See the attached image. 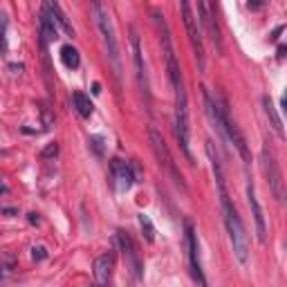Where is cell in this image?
I'll return each instance as SVG.
<instances>
[{
    "mask_svg": "<svg viewBox=\"0 0 287 287\" xmlns=\"http://www.w3.org/2000/svg\"><path fill=\"white\" fill-rule=\"evenodd\" d=\"M92 12L97 16V25H99V32L103 36V43H106L108 56H110L112 65H115V74L119 79V74H121V61H119V43H117V36H115L110 14H108V9L101 2H92Z\"/></svg>",
    "mask_w": 287,
    "mask_h": 287,
    "instance_id": "1",
    "label": "cell"
},
{
    "mask_svg": "<svg viewBox=\"0 0 287 287\" xmlns=\"http://www.w3.org/2000/svg\"><path fill=\"white\" fill-rule=\"evenodd\" d=\"M151 144H152V151H155V157H157L159 166L164 169V173L170 177V180L175 182V186H180L182 191H186V184H184V177H182V173L177 170L175 162H173V155H170L169 146H166L164 137L159 135L157 128H151Z\"/></svg>",
    "mask_w": 287,
    "mask_h": 287,
    "instance_id": "2",
    "label": "cell"
},
{
    "mask_svg": "<svg viewBox=\"0 0 287 287\" xmlns=\"http://www.w3.org/2000/svg\"><path fill=\"white\" fill-rule=\"evenodd\" d=\"M175 135L180 139V146L188 162L193 164V155L188 148V103H186V90H175Z\"/></svg>",
    "mask_w": 287,
    "mask_h": 287,
    "instance_id": "3",
    "label": "cell"
},
{
    "mask_svg": "<svg viewBox=\"0 0 287 287\" xmlns=\"http://www.w3.org/2000/svg\"><path fill=\"white\" fill-rule=\"evenodd\" d=\"M263 169H265V175H267V182H270V188H271V193H274V198L278 200V202H283V198H285L283 173H281V166H278V162H276V157H274V152L267 146L263 148Z\"/></svg>",
    "mask_w": 287,
    "mask_h": 287,
    "instance_id": "4",
    "label": "cell"
},
{
    "mask_svg": "<svg viewBox=\"0 0 287 287\" xmlns=\"http://www.w3.org/2000/svg\"><path fill=\"white\" fill-rule=\"evenodd\" d=\"M182 16H184V25H186V32H188V38H191V45L195 50V56H198V63L200 68H204V45H202V32L198 27V20L193 16V9L188 2H182Z\"/></svg>",
    "mask_w": 287,
    "mask_h": 287,
    "instance_id": "5",
    "label": "cell"
},
{
    "mask_svg": "<svg viewBox=\"0 0 287 287\" xmlns=\"http://www.w3.org/2000/svg\"><path fill=\"white\" fill-rule=\"evenodd\" d=\"M117 240H119V247H121V256L126 260V267L130 270V274L135 276V281L141 278V260H139V253L135 249V242L130 238L126 231H117Z\"/></svg>",
    "mask_w": 287,
    "mask_h": 287,
    "instance_id": "6",
    "label": "cell"
},
{
    "mask_svg": "<svg viewBox=\"0 0 287 287\" xmlns=\"http://www.w3.org/2000/svg\"><path fill=\"white\" fill-rule=\"evenodd\" d=\"M186 245H188V263H191V274H193L198 287H209L206 278L202 274L200 267V253H198V238H195V229L191 227V222H186Z\"/></svg>",
    "mask_w": 287,
    "mask_h": 287,
    "instance_id": "7",
    "label": "cell"
},
{
    "mask_svg": "<svg viewBox=\"0 0 287 287\" xmlns=\"http://www.w3.org/2000/svg\"><path fill=\"white\" fill-rule=\"evenodd\" d=\"M247 198H249V209H252V216H253V222H256V236L258 240L265 242L267 240V227H265V216H263V209L258 204V198H256V188L253 184L249 182L247 186Z\"/></svg>",
    "mask_w": 287,
    "mask_h": 287,
    "instance_id": "8",
    "label": "cell"
},
{
    "mask_svg": "<svg viewBox=\"0 0 287 287\" xmlns=\"http://www.w3.org/2000/svg\"><path fill=\"white\" fill-rule=\"evenodd\" d=\"M38 23H41V36H43V45L47 43H52L59 38V30H56V20H54L52 12H50V5H43V12H41V18H38Z\"/></svg>",
    "mask_w": 287,
    "mask_h": 287,
    "instance_id": "9",
    "label": "cell"
},
{
    "mask_svg": "<svg viewBox=\"0 0 287 287\" xmlns=\"http://www.w3.org/2000/svg\"><path fill=\"white\" fill-rule=\"evenodd\" d=\"M110 276H112V256L110 253H103L94 260V281L99 287H106L110 283Z\"/></svg>",
    "mask_w": 287,
    "mask_h": 287,
    "instance_id": "10",
    "label": "cell"
},
{
    "mask_svg": "<svg viewBox=\"0 0 287 287\" xmlns=\"http://www.w3.org/2000/svg\"><path fill=\"white\" fill-rule=\"evenodd\" d=\"M112 173H115V177H117L119 188H121V191H128V188L135 184L133 169H130L126 162H121V159H112Z\"/></svg>",
    "mask_w": 287,
    "mask_h": 287,
    "instance_id": "11",
    "label": "cell"
},
{
    "mask_svg": "<svg viewBox=\"0 0 287 287\" xmlns=\"http://www.w3.org/2000/svg\"><path fill=\"white\" fill-rule=\"evenodd\" d=\"M133 59H135V68H137V76H139V85L144 88V92H148V83H146V70H144V61H141V47H139V38L133 32Z\"/></svg>",
    "mask_w": 287,
    "mask_h": 287,
    "instance_id": "12",
    "label": "cell"
},
{
    "mask_svg": "<svg viewBox=\"0 0 287 287\" xmlns=\"http://www.w3.org/2000/svg\"><path fill=\"white\" fill-rule=\"evenodd\" d=\"M263 108H265V115L270 117L271 128L276 130V135H278V137H285V133H283V121H281V117H278V112H276L274 103H271V99L267 97V94L263 97Z\"/></svg>",
    "mask_w": 287,
    "mask_h": 287,
    "instance_id": "13",
    "label": "cell"
},
{
    "mask_svg": "<svg viewBox=\"0 0 287 287\" xmlns=\"http://www.w3.org/2000/svg\"><path fill=\"white\" fill-rule=\"evenodd\" d=\"M72 103H74L76 112H79L81 117H90V115H92V110H94L90 97H85L83 92H74V94H72Z\"/></svg>",
    "mask_w": 287,
    "mask_h": 287,
    "instance_id": "14",
    "label": "cell"
},
{
    "mask_svg": "<svg viewBox=\"0 0 287 287\" xmlns=\"http://www.w3.org/2000/svg\"><path fill=\"white\" fill-rule=\"evenodd\" d=\"M61 59H63L65 68H70V70H76L79 65H81V56H79V50L72 45H63L61 47Z\"/></svg>",
    "mask_w": 287,
    "mask_h": 287,
    "instance_id": "15",
    "label": "cell"
},
{
    "mask_svg": "<svg viewBox=\"0 0 287 287\" xmlns=\"http://www.w3.org/2000/svg\"><path fill=\"white\" fill-rule=\"evenodd\" d=\"M47 5H50V12H52L54 20H56V23H59L61 27H63V32H65V34H68V36H74V30H72L70 20H68V18H65L63 9H61V7L56 5V2H47Z\"/></svg>",
    "mask_w": 287,
    "mask_h": 287,
    "instance_id": "16",
    "label": "cell"
},
{
    "mask_svg": "<svg viewBox=\"0 0 287 287\" xmlns=\"http://www.w3.org/2000/svg\"><path fill=\"white\" fill-rule=\"evenodd\" d=\"M139 227H141V231H144V238H146L148 242L155 240V227H152L151 218L141 213V216H139Z\"/></svg>",
    "mask_w": 287,
    "mask_h": 287,
    "instance_id": "17",
    "label": "cell"
},
{
    "mask_svg": "<svg viewBox=\"0 0 287 287\" xmlns=\"http://www.w3.org/2000/svg\"><path fill=\"white\" fill-rule=\"evenodd\" d=\"M59 155V144L54 141V144H47L45 148H43V152H41V157L43 159H50V157H56Z\"/></svg>",
    "mask_w": 287,
    "mask_h": 287,
    "instance_id": "18",
    "label": "cell"
},
{
    "mask_svg": "<svg viewBox=\"0 0 287 287\" xmlns=\"http://www.w3.org/2000/svg\"><path fill=\"white\" fill-rule=\"evenodd\" d=\"M2 20H0V52L5 54L7 52V36H5V30H7V20L5 16H0Z\"/></svg>",
    "mask_w": 287,
    "mask_h": 287,
    "instance_id": "19",
    "label": "cell"
},
{
    "mask_svg": "<svg viewBox=\"0 0 287 287\" xmlns=\"http://www.w3.org/2000/svg\"><path fill=\"white\" fill-rule=\"evenodd\" d=\"M32 258H34V260H43V258H47L45 247H34V249H32Z\"/></svg>",
    "mask_w": 287,
    "mask_h": 287,
    "instance_id": "20",
    "label": "cell"
},
{
    "mask_svg": "<svg viewBox=\"0 0 287 287\" xmlns=\"http://www.w3.org/2000/svg\"><path fill=\"white\" fill-rule=\"evenodd\" d=\"M90 146L94 148V152H97V155H101V152H103V151H101V139H99V137H92V139H90Z\"/></svg>",
    "mask_w": 287,
    "mask_h": 287,
    "instance_id": "21",
    "label": "cell"
},
{
    "mask_svg": "<svg viewBox=\"0 0 287 287\" xmlns=\"http://www.w3.org/2000/svg\"><path fill=\"white\" fill-rule=\"evenodd\" d=\"M247 7H249V9H260L263 2H247Z\"/></svg>",
    "mask_w": 287,
    "mask_h": 287,
    "instance_id": "22",
    "label": "cell"
},
{
    "mask_svg": "<svg viewBox=\"0 0 287 287\" xmlns=\"http://www.w3.org/2000/svg\"><path fill=\"white\" fill-rule=\"evenodd\" d=\"M283 32V27H276L274 30V34H271V41H276V38H278V34H281Z\"/></svg>",
    "mask_w": 287,
    "mask_h": 287,
    "instance_id": "23",
    "label": "cell"
},
{
    "mask_svg": "<svg viewBox=\"0 0 287 287\" xmlns=\"http://www.w3.org/2000/svg\"><path fill=\"white\" fill-rule=\"evenodd\" d=\"M30 222L32 224H38V216H36V213H30Z\"/></svg>",
    "mask_w": 287,
    "mask_h": 287,
    "instance_id": "24",
    "label": "cell"
},
{
    "mask_svg": "<svg viewBox=\"0 0 287 287\" xmlns=\"http://www.w3.org/2000/svg\"><path fill=\"white\" fill-rule=\"evenodd\" d=\"M283 56H285V45L278 47V59H283Z\"/></svg>",
    "mask_w": 287,
    "mask_h": 287,
    "instance_id": "25",
    "label": "cell"
},
{
    "mask_svg": "<svg viewBox=\"0 0 287 287\" xmlns=\"http://www.w3.org/2000/svg\"><path fill=\"white\" fill-rule=\"evenodd\" d=\"M92 92H94V94H99V92H101V85H99V83H94V85H92Z\"/></svg>",
    "mask_w": 287,
    "mask_h": 287,
    "instance_id": "26",
    "label": "cell"
},
{
    "mask_svg": "<svg viewBox=\"0 0 287 287\" xmlns=\"http://www.w3.org/2000/svg\"><path fill=\"white\" fill-rule=\"evenodd\" d=\"M0 191H2V193H5V191H7V186H2V184H0Z\"/></svg>",
    "mask_w": 287,
    "mask_h": 287,
    "instance_id": "27",
    "label": "cell"
},
{
    "mask_svg": "<svg viewBox=\"0 0 287 287\" xmlns=\"http://www.w3.org/2000/svg\"><path fill=\"white\" fill-rule=\"evenodd\" d=\"M2 274H5V271H2V265H0V278H2Z\"/></svg>",
    "mask_w": 287,
    "mask_h": 287,
    "instance_id": "28",
    "label": "cell"
}]
</instances>
